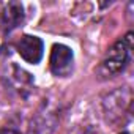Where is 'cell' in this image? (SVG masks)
Masks as SVG:
<instances>
[{"instance_id": "6da1fadb", "label": "cell", "mask_w": 134, "mask_h": 134, "mask_svg": "<svg viewBox=\"0 0 134 134\" xmlns=\"http://www.w3.org/2000/svg\"><path fill=\"white\" fill-rule=\"evenodd\" d=\"M132 49V33H128L125 38L117 41L107 52L104 62H103V70L107 74H117L126 68V65L131 57Z\"/></svg>"}, {"instance_id": "7a4b0ae2", "label": "cell", "mask_w": 134, "mask_h": 134, "mask_svg": "<svg viewBox=\"0 0 134 134\" xmlns=\"http://www.w3.org/2000/svg\"><path fill=\"white\" fill-rule=\"evenodd\" d=\"M51 71L55 76L65 77L71 73L73 68V51L65 44H54L51 51Z\"/></svg>"}, {"instance_id": "3957f363", "label": "cell", "mask_w": 134, "mask_h": 134, "mask_svg": "<svg viewBox=\"0 0 134 134\" xmlns=\"http://www.w3.org/2000/svg\"><path fill=\"white\" fill-rule=\"evenodd\" d=\"M18 52L19 55L29 62V63H38L43 57V41L38 38V36H32V35H24L18 44Z\"/></svg>"}, {"instance_id": "277c9868", "label": "cell", "mask_w": 134, "mask_h": 134, "mask_svg": "<svg viewBox=\"0 0 134 134\" xmlns=\"http://www.w3.org/2000/svg\"><path fill=\"white\" fill-rule=\"evenodd\" d=\"M24 21V7L19 2H10L3 13H2V19H0V27H2L3 33H10L11 30H14L16 27H19Z\"/></svg>"}, {"instance_id": "5b68a950", "label": "cell", "mask_w": 134, "mask_h": 134, "mask_svg": "<svg viewBox=\"0 0 134 134\" xmlns=\"http://www.w3.org/2000/svg\"><path fill=\"white\" fill-rule=\"evenodd\" d=\"M0 134H19L14 129H0Z\"/></svg>"}, {"instance_id": "8992f818", "label": "cell", "mask_w": 134, "mask_h": 134, "mask_svg": "<svg viewBox=\"0 0 134 134\" xmlns=\"http://www.w3.org/2000/svg\"><path fill=\"white\" fill-rule=\"evenodd\" d=\"M120 134H128V132H120Z\"/></svg>"}]
</instances>
